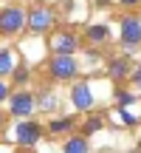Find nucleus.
<instances>
[{
  "mask_svg": "<svg viewBox=\"0 0 141 153\" xmlns=\"http://www.w3.org/2000/svg\"><path fill=\"white\" fill-rule=\"evenodd\" d=\"M48 74L54 79H73L79 74V65H76V60L70 54H54L48 62Z\"/></svg>",
  "mask_w": 141,
  "mask_h": 153,
  "instance_id": "obj_1",
  "label": "nucleus"
},
{
  "mask_svg": "<svg viewBox=\"0 0 141 153\" xmlns=\"http://www.w3.org/2000/svg\"><path fill=\"white\" fill-rule=\"evenodd\" d=\"M14 139L20 148H34V145L43 139V125H37V122L31 119H23L20 125L14 128Z\"/></svg>",
  "mask_w": 141,
  "mask_h": 153,
  "instance_id": "obj_2",
  "label": "nucleus"
},
{
  "mask_svg": "<svg viewBox=\"0 0 141 153\" xmlns=\"http://www.w3.org/2000/svg\"><path fill=\"white\" fill-rule=\"evenodd\" d=\"M34 108H37V99H34V94H28V91H17V94L9 97V111H11V116H17V119H28Z\"/></svg>",
  "mask_w": 141,
  "mask_h": 153,
  "instance_id": "obj_3",
  "label": "nucleus"
},
{
  "mask_svg": "<svg viewBox=\"0 0 141 153\" xmlns=\"http://www.w3.org/2000/svg\"><path fill=\"white\" fill-rule=\"evenodd\" d=\"M26 23V11L17 9V6H9V9L0 11V34H17Z\"/></svg>",
  "mask_w": 141,
  "mask_h": 153,
  "instance_id": "obj_4",
  "label": "nucleus"
},
{
  "mask_svg": "<svg viewBox=\"0 0 141 153\" xmlns=\"http://www.w3.org/2000/svg\"><path fill=\"white\" fill-rule=\"evenodd\" d=\"M121 43L124 45H138L141 43V17L127 14L121 20Z\"/></svg>",
  "mask_w": 141,
  "mask_h": 153,
  "instance_id": "obj_5",
  "label": "nucleus"
},
{
  "mask_svg": "<svg viewBox=\"0 0 141 153\" xmlns=\"http://www.w3.org/2000/svg\"><path fill=\"white\" fill-rule=\"evenodd\" d=\"M70 102L79 111H90L93 108V91L87 88V82H76V85L70 88Z\"/></svg>",
  "mask_w": 141,
  "mask_h": 153,
  "instance_id": "obj_6",
  "label": "nucleus"
},
{
  "mask_svg": "<svg viewBox=\"0 0 141 153\" xmlns=\"http://www.w3.org/2000/svg\"><path fill=\"white\" fill-rule=\"evenodd\" d=\"M26 23H28L31 31H45L54 23V14H51V9H31L26 14Z\"/></svg>",
  "mask_w": 141,
  "mask_h": 153,
  "instance_id": "obj_7",
  "label": "nucleus"
},
{
  "mask_svg": "<svg viewBox=\"0 0 141 153\" xmlns=\"http://www.w3.org/2000/svg\"><path fill=\"white\" fill-rule=\"evenodd\" d=\"M51 45H54V54H70L73 57L76 48H79V40H76L73 34H68V31H59L54 40H51Z\"/></svg>",
  "mask_w": 141,
  "mask_h": 153,
  "instance_id": "obj_8",
  "label": "nucleus"
},
{
  "mask_svg": "<svg viewBox=\"0 0 141 153\" xmlns=\"http://www.w3.org/2000/svg\"><path fill=\"white\" fill-rule=\"evenodd\" d=\"M62 153H90V145H87L85 136H70L62 145Z\"/></svg>",
  "mask_w": 141,
  "mask_h": 153,
  "instance_id": "obj_9",
  "label": "nucleus"
},
{
  "mask_svg": "<svg viewBox=\"0 0 141 153\" xmlns=\"http://www.w3.org/2000/svg\"><path fill=\"white\" fill-rule=\"evenodd\" d=\"M127 74H130V62H127L124 57H116V60L110 62V76L119 82V79H124Z\"/></svg>",
  "mask_w": 141,
  "mask_h": 153,
  "instance_id": "obj_10",
  "label": "nucleus"
},
{
  "mask_svg": "<svg viewBox=\"0 0 141 153\" xmlns=\"http://www.w3.org/2000/svg\"><path fill=\"white\" fill-rule=\"evenodd\" d=\"M11 71H14V54L9 48H0V79L9 76Z\"/></svg>",
  "mask_w": 141,
  "mask_h": 153,
  "instance_id": "obj_11",
  "label": "nucleus"
},
{
  "mask_svg": "<svg viewBox=\"0 0 141 153\" xmlns=\"http://www.w3.org/2000/svg\"><path fill=\"white\" fill-rule=\"evenodd\" d=\"M85 37L93 40V43H104V40L110 37V28L107 26H87L85 28Z\"/></svg>",
  "mask_w": 141,
  "mask_h": 153,
  "instance_id": "obj_12",
  "label": "nucleus"
},
{
  "mask_svg": "<svg viewBox=\"0 0 141 153\" xmlns=\"http://www.w3.org/2000/svg\"><path fill=\"white\" fill-rule=\"evenodd\" d=\"M70 128H73V119L65 116V119H54V122L48 125V131H51V133H65V131H70Z\"/></svg>",
  "mask_w": 141,
  "mask_h": 153,
  "instance_id": "obj_13",
  "label": "nucleus"
},
{
  "mask_svg": "<svg viewBox=\"0 0 141 153\" xmlns=\"http://www.w3.org/2000/svg\"><path fill=\"white\" fill-rule=\"evenodd\" d=\"M11 74H14V82H17V85H20V82H28V68L26 65H14V71H11Z\"/></svg>",
  "mask_w": 141,
  "mask_h": 153,
  "instance_id": "obj_14",
  "label": "nucleus"
},
{
  "mask_svg": "<svg viewBox=\"0 0 141 153\" xmlns=\"http://www.w3.org/2000/svg\"><path fill=\"white\" fill-rule=\"evenodd\" d=\"M34 99H37V97H34ZM54 102H57L54 97H48V94H43V97L37 99V108H43V111H51V108H54Z\"/></svg>",
  "mask_w": 141,
  "mask_h": 153,
  "instance_id": "obj_15",
  "label": "nucleus"
},
{
  "mask_svg": "<svg viewBox=\"0 0 141 153\" xmlns=\"http://www.w3.org/2000/svg\"><path fill=\"white\" fill-rule=\"evenodd\" d=\"M102 125H104V122L99 119V116H96V119H87V122H85V133H96Z\"/></svg>",
  "mask_w": 141,
  "mask_h": 153,
  "instance_id": "obj_16",
  "label": "nucleus"
},
{
  "mask_svg": "<svg viewBox=\"0 0 141 153\" xmlns=\"http://www.w3.org/2000/svg\"><path fill=\"white\" fill-rule=\"evenodd\" d=\"M130 79H133V82H136V85L141 88V62H138V65H136V68L130 71Z\"/></svg>",
  "mask_w": 141,
  "mask_h": 153,
  "instance_id": "obj_17",
  "label": "nucleus"
},
{
  "mask_svg": "<svg viewBox=\"0 0 141 153\" xmlns=\"http://www.w3.org/2000/svg\"><path fill=\"white\" fill-rule=\"evenodd\" d=\"M11 97V91H9V85H6L3 79H0V102H6V99Z\"/></svg>",
  "mask_w": 141,
  "mask_h": 153,
  "instance_id": "obj_18",
  "label": "nucleus"
},
{
  "mask_svg": "<svg viewBox=\"0 0 141 153\" xmlns=\"http://www.w3.org/2000/svg\"><path fill=\"white\" fill-rule=\"evenodd\" d=\"M119 102H121V105H130L133 97H130V94H119Z\"/></svg>",
  "mask_w": 141,
  "mask_h": 153,
  "instance_id": "obj_19",
  "label": "nucleus"
},
{
  "mask_svg": "<svg viewBox=\"0 0 141 153\" xmlns=\"http://www.w3.org/2000/svg\"><path fill=\"white\" fill-rule=\"evenodd\" d=\"M119 3H121V6H138L141 0H119Z\"/></svg>",
  "mask_w": 141,
  "mask_h": 153,
  "instance_id": "obj_20",
  "label": "nucleus"
},
{
  "mask_svg": "<svg viewBox=\"0 0 141 153\" xmlns=\"http://www.w3.org/2000/svg\"><path fill=\"white\" fill-rule=\"evenodd\" d=\"M0 122H3V116H0Z\"/></svg>",
  "mask_w": 141,
  "mask_h": 153,
  "instance_id": "obj_21",
  "label": "nucleus"
},
{
  "mask_svg": "<svg viewBox=\"0 0 141 153\" xmlns=\"http://www.w3.org/2000/svg\"><path fill=\"white\" fill-rule=\"evenodd\" d=\"M17 153H23V150H17Z\"/></svg>",
  "mask_w": 141,
  "mask_h": 153,
  "instance_id": "obj_22",
  "label": "nucleus"
}]
</instances>
